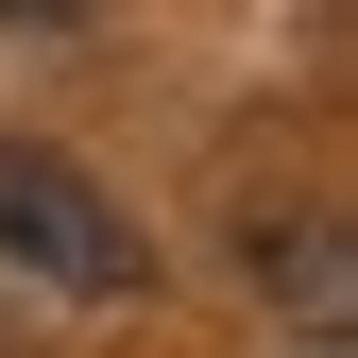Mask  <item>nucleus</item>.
Masks as SVG:
<instances>
[{"label": "nucleus", "instance_id": "nucleus-3", "mask_svg": "<svg viewBox=\"0 0 358 358\" xmlns=\"http://www.w3.org/2000/svg\"><path fill=\"white\" fill-rule=\"evenodd\" d=\"M103 0H0V34H85Z\"/></svg>", "mask_w": 358, "mask_h": 358}, {"label": "nucleus", "instance_id": "nucleus-2", "mask_svg": "<svg viewBox=\"0 0 358 358\" xmlns=\"http://www.w3.org/2000/svg\"><path fill=\"white\" fill-rule=\"evenodd\" d=\"M256 273H290V307H341V222H290V239H256Z\"/></svg>", "mask_w": 358, "mask_h": 358}, {"label": "nucleus", "instance_id": "nucleus-1", "mask_svg": "<svg viewBox=\"0 0 358 358\" xmlns=\"http://www.w3.org/2000/svg\"><path fill=\"white\" fill-rule=\"evenodd\" d=\"M0 273L52 307H120V290H154V239L103 171H69L52 137H0Z\"/></svg>", "mask_w": 358, "mask_h": 358}, {"label": "nucleus", "instance_id": "nucleus-4", "mask_svg": "<svg viewBox=\"0 0 358 358\" xmlns=\"http://www.w3.org/2000/svg\"><path fill=\"white\" fill-rule=\"evenodd\" d=\"M290 358H341V341H290Z\"/></svg>", "mask_w": 358, "mask_h": 358}]
</instances>
